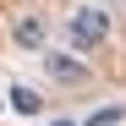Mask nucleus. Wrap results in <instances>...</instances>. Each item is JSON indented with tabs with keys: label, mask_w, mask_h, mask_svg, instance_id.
I'll return each mask as SVG.
<instances>
[{
	"label": "nucleus",
	"mask_w": 126,
	"mask_h": 126,
	"mask_svg": "<svg viewBox=\"0 0 126 126\" xmlns=\"http://www.w3.org/2000/svg\"><path fill=\"white\" fill-rule=\"evenodd\" d=\"M104 33H110V16H104L99 6H82V11L66 16V38H71V49H93Z\"/></svg>",
	"instance_id": "nucleus-1"
},
{
	"label": "nucleus",
	"mask_w": 126,
	"mask_h": 126,
	"mask_svg": "<svg viewBox=\"0 0 126 126\" xmlns=\"http://www.w3.org/2000/svg\"><path fill=\"white\" fill-rule=\"evenodd\" d=\"M16 44L38 49V44H44V22H38V16H22V22H16Z\"/></svg>",
	"instance_id": "nucleus-2"
},
{
	"label": "nucleus",
	"mask_w": 126,
	"mask_h": 126,
	"mask_svg": "<svg viewBox=\"0 0 126 126\" xmlns=\"http://www.w3.org/2000/svg\"><path fill=\"white\" fill-rule=\"evenodd\" d=\"M11 110H16V115H38V110H44V99H38L33 88H11Z\"/></svg>",
	"instance_id": "nucleus-3"
},
{
	"label": "nucleus",
	"mask_w": 126,
	"mask_h": 126,
	"mask_svg": "<svg viewBox=\"0 0 126 126\" xmlns=\"http://www.w3.org/2000/svg\"><path fill=\"white\" fill-rule=\"evenodd\" d=\"M49 71H55L60 82H77V77H82V66H77V60H66V55H49Z\"/></svg>",
	"instance_id": "nucleus-4"
},
{
	"label": "nucleus",
	"mask_w": 126,
	"mask_h": 126,
	"mask_svg": "<svg viewBox=\"0 0 126 126\" xmlns=\"http://www.w3.org/2000/svg\"><path fill=\"white\" fill-rule=\"evenodd\" d=\"M115 121H121V110H93V121H88V126H115Z\"/></svg>",
	"instance_id": "nucleus-5"
},
{
	"label": "nucleus",
	"mask_w": 126,
	"mask_h": 126,
	"mask_svg": "<svg viewBox=\"0 0 126 126\" xmlns=\"http://www.w3.org/2000/svg\"><path fill=\"white\" fill-rule=\"evenodd\" d=\"M55 126H71V121H55Z\"/></svg>",
	"instance_id": "nucleus-6"
}]
</instances>
